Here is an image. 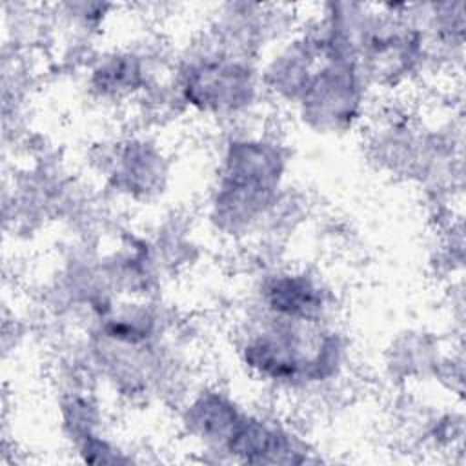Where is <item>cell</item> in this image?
Returning a JSON list of instances; mask_svg holds the SVG:
<instances>
[{
  "instance_id": "obj_2",
  "label": "cell",
  "mask_w": 466,
  "mask_h": 466,
  "mask_svg": "<svg viewBox=\"0 0 466 466\" xmlns=\"http://www.w3.org/2000/svg\"><path fill=\"white\" fill-rule=\"evenodd\" d=\"M209 44L182 60L177 78L180 102L208 116H238L248 111L262 91L260 71L253 67L251 56L237 53L213 36Z\"/></svg>"
},
{
  "instance_id": "obj_4",
  "label": "cell",
  "mask_w": 466,
  "mask_h": 466,
  "mask_svg": "<svg viewBox=\"0 0 466 466\" xmlns=\"http://www.w3.org/2000/svg\"><path fill=\"white\" fill-rule=\"evenodd\" d=\"M147 84V66L133 51H113L98 58L91 69V87L104 98L124 100L144 91Z\"/></svg>"
},
{
  "instance_id": "obj_3",
  "label": "cell",
  "mask_w": 466,
  "mask_h": 466,
  "mask_svg": "<svg viewBox=\"0 0 466 466\" xmlns=\"http://www.w3.org/2000/svg\"><path fill=\"white\" fill-rule=\"evenodd\" d=\"M257 306L260 315L299 322H331L335 309L333 291L319 275L288 268L264 275L257 286Z\"/></svg>"
},
{
  "instance_id": "obj_1",
  "label": "cell",
  "mask_w": 466,
  "mask_h": 466,
  "mask_svg": "<svg viewBox=\"0 0 466 466\" xmlns=\"http://www.w3.org/2000/svg\"><path fill=\"white\" fill-rule=\"evenodd\" d=\"M346 344L331 322H299L258 315L240 333L246 371L280 390L320 386L346 366Z\"/></svg>"
}]
</instances>
